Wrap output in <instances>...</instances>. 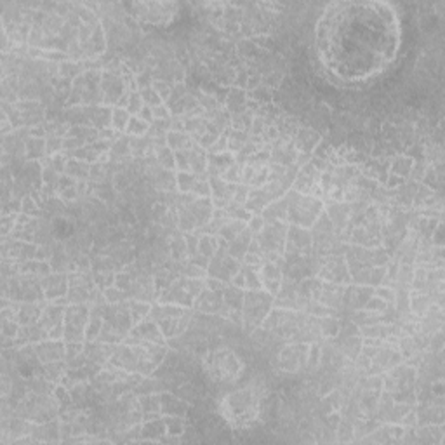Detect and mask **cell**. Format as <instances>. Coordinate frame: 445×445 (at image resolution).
Instances as JSON below:
<instances>
[{
  "mask_svg": "<svg viewBox=\"0 0 445 445\" xmlns=\"http://www.w3.org/2000/svg\"><path fill=\"white\" fill-rule=\"evenodd\" d=\"M127 7L132 9L134 16L141 21L153 23V25H165V23H171V19L178 12L179 5L153 2V4H129Z\"/></svg>",
  "mask_w": 445,
  "mask_h": 445,
  "instance_id": "6da1fadb",
  "label": "cell"
},
{
  "mask_svg": "<svg viewBox=\"0 0 445 445\" xmlns=\"http://www.w3.org/2000/svg\"><path fill=\"white\" fill-rule=\"evenodd\" d=\"M89 311L84 306H71L64 315V338L68 343H82L86 339V324Z\"/></svg>",
  "mask_w": 445,
  "mask_h": 445,
  "instance_id": "7a4b0ae2",
  "label": "cell"
},
{
  "mask_svg": "<svg viewBox=\"0 0 445 445\" xmlns=\"http://www.w3.org/2000/svg\"><path fill=\"white\" fill-rule=\"evenodd\" d=\"M270 304H271L270 296L263 294V292H250V294H247L246 308H244V311H246V320L247 322L252 320V322H256V324H259V322L264 318V315H266Z\"/></svg>",
  "mask_w": 445,
  "mask_h": 445,
  "instance_id": "3957f363",
  "label": "cell"
},
{
  "mask_svg": "<svg viewBox=\"0 0 445 445\" xmlns=\"http://www.w3.org/2000/svg\"><path fill=\"white\" fill-rule=\"evenodd\" d=\"M132 336L143 339V341H150V343L164 341V338H162V329H158V325L153 324L151 320H143L141 324L132 331Z\"/></svg>",
  "mask_w": 445,
  "mask_h": 445,
  "instance_id": "277c9868",
  "label": "cell"
},
{
  "mask_svg": "<svg viewBox=\"0 0 445 445\" xmlns=\"http://www.w3.org/2000/svg\"><path fill=\"white\" fill-rule=\"evenodd\" d=\"M195 306L203 311L214 313V311H217L221 306H223V296H221L217 291H210V289L209 291H200V296H198V299H197Z\"/></svg>",
  "mask_w": 445,
  "mask_h": 445,
  "instance_id": "5b68a950",
  "label": "cell"
},
{
  "mask_svg": "<svg viewBox=\"0 0 445 445\" xmlns=\"http://www.w3.org/2000/svg\"><path fill=\"white\" fill-rule=\"evenodd\" d=\"M37 353H39L40 360L44 362H56V360H61L64 355V348L61 343H44V345L37 346Z\"/></svg>",
  "mask_w": 445,
  "mask_h": 445,
  "instance_id": "8992f818",
  "label": "cell"
},
{
  "mask_svg": "<svg viewBox=\"0 0 445 445\" xmlns=\"http://www.w3.org/2000/svg\"><path fill=\"white\" fill-rule=\"evenodd\" d=\"M261 284H263L271 294H275V292L278 291V285H280V270H278V266H275V264H266V266L263 268V271H261Z\"/></svg>",
  "mask_w": 445,
  "mask_h": 445,
  "instance_id": "52a82bcc",
  "label": "cell"
},
{
  "mask_svg": "<svg viewBox=\"0 0 445 445\" xmlns=\"http://www.w3.org/2000/svg\"><path fill=\"white\" fill-rule=\"evenodd\" d=\"M66 278L63 275H56V277H47L44 278L42 287L46 291L47 297H56V296H61L66 292Z\"/></svg>",
  "mask_w": 445,
  "mask_h": 445,
  "instance_id": "ba28073f",
  "label": "cell"
},
{
  "mask_svg": "<svg viewBox=\"0 0 445 445\" xmlns=\"http://www.w3.org/2000/svg\"><path fill=\"white\" fill-rule=\"evenodd\" d=\"M198 249L202 250L203 256H214V252L217 250V239H214V237L210 235H205L200 239L198 242Z\"/></svg>",
  "mask_w": 445,
  "mask_h": 445,
  "instance_id": "9c48e42d",
  "label": "cell"
},
{
  "mask_svg": "<svg viewBox=\"0 0 445 445\" xmlns=\"http://www.w3.org/2000/svg\"><path fill=\"white\" fill-rule=\"evenodd\" d=\"M40 310L39 308H35V304H25V306H21V310H19V320H21V324H26V322H33L37 320V317H39Z\"/></svg>",
  "mask_w": 445,
  "mask_h": 445,
  "instance_id": "30bf717a",
  "label": "cell"
},
{
  "mask_svg": "<svg viewBox=\"0 0 445 445\" xmlns=\"http://www.w3.org/2000/svg\"><path fill=\"white\" fill-rule=\"evenodd\" d=\"M129 120H131V118H129V111L127 110L117 108V110L111 113V124H113L117 129H127Z\"/></svg>",
  "mask_w": 445,
  "mask_h": 445,
  "instance_id": "8fae6325",
  "label": "cell"
},
{
  "mask_svg": "<svg viewBox=\"0 0 445 445\" xmlns=\"http://www.w3.org/2000/svg\"><path fill=\"white\" fill-rule=\"evenodd\" d=\"M169 145L174 150H179V148H186L190 145V138L186 134H181V132H171L169 134Z\"/></svg>",
  "mask_w": 445,
  "mask_h": 445,
  "instance_id": "7c38bea8",
  "label": "cell"
},
{
  "mask_svg": "<svg viewBox=\"0 0 445 445\" xmlns=\"http://www.w3.org/2000/svg\"><path fill=\"white\" fill-rule=\"evenodd\" d=\"M146 129H148V122L141 120V118H138V117H132L131 120H129V125L125 131H127L129 134L139 136V134H143V132H146Z\"/></svg>",
  "mask_w": 445,
  "mask_h": 445,
  "instance_id": "4fadbf2b",
  "label": "cell"
},
{
  "mask_svg": "<svg viewBox=\"0 0 445 445\" xmlns=\"http://www.w3.org/2000/svg\"><path fill=\"white\" fill-rule=\"evenodd\" d=\"M410 167H412V158L409 157H400L398 160L393 164V169L392 171L395 172V174H400V176H407L410 172Z\"/></svg>",
  "mask_w": 445,
  "mask_h": 445,
  "instance_id": "5bb4252c",
  "label": "cell"
},
{
  "mask_svg": "<svg viewBox=\"0 0 445 445\" xmlns=\"http://www.w3.org/2000/svg\"><path fill=\"white\" fill-rule=\"evenodd\" d=\"M150 311V306L145 303H131V313H132V318H134V322H138L139 318H143L146 313Z\"/></svg>",
  "mask_w": 445,
  "mask_h": 445,
  "instance_id": "9a60e30c",
  "label": "cell"
},
{
  "mask_svg": "<svg viewBox=\"0 0 445 445\" xmlns=\"http://www.w3.org/2000/svg\"><path fill=\"white\" fill-rule=\"evenodd\" d=\"M26 150H28L30 157H37V155H40L44 151V141L42 139H30L28 145H26Z\"/></svg>",
  "mask_w": 445,
  "mask_h": 445,
  "instance_id": "2e32d148",
  "label": "cell"
},
{
  "mask_svg": "<svg viewBox=\"0 0 445 445\" xmlns=\"http://www.w3.org/2000/svg\"><path fill=\"white\" fill-rule=\"evenodd\" d=\"M21 207H23V212H28V214H35L37 212V210H35L37 205L33 203V200L30 198V197H26V198L23 200V205Z\"/></svg>",
  "mask_w": 445,
  "mask_h": 445,
  "instance_id": "e0dca14e",
  "label": "cell"
},
{
  "mask_svg": "<svg viewBox=\"0 0 445 445\" xmlns=\"http://www.w3.org/2000/svg\"><path fill=\"white\" fill-rule=\"evenodd\" d=\"M153 111H151V108L150 106H145L141 110V120H145V122H151L153 120Z\"/></svg>",
  "mask_w": 445,
  "mask_h": 445,
  "instance_id": "ac0fdd59",
  "label": "cell"
},
{
  "mask_svg": "<svg viewBox=\"0 0 445 445\" xmlns=\"http://www.w3.org/2000/svg\"><path fill=\"white\" fill-rule=\"evenodd\" d=\"M263 226H264L263 219H261V217H254V219H252V225H250V228L256 230V232H259V230L263 228Z\"/></svg>",
  "mask_w": 445,
  "mask_h": 445,
  "instance_id": "d6986e66",
  "label": "cell"
}]
</instances>
